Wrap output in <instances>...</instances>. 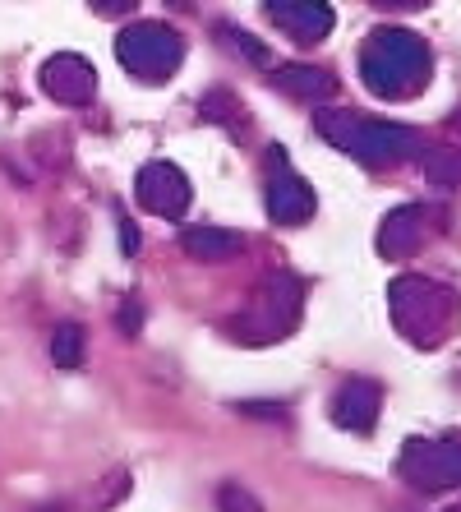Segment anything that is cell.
Here are the masks:
<instances>
[{
	"label": "cell",
	"mask_w": 461,
	"mask_h": 512,
	"mask_svg": "<svg viewBox=\"0 0 461 512\" xmlns=\"http://www.w3.org/2000/svg\"><path fill=\"white\" fill-rule=\"evenodd\" d=\"M180 245L199 263H226L245 250V236H240V231H226V227H190L180 236Z\"/></svg>",
	"instance_id": "obj_13"
},
{
	"label": "cell",
	"mask_w": 461,
	"mask_h": 512,
	"mask_svg": "<svg viewBox=\"0 0 461 512\" xmlns=\"http://www.w3.org/2000/svg\"><path fill=\"white\" fill-rule=\"evenodd\" d=\"M231 37H236V47H240V56H249V60H254V65H268V51H263V47H259V42H249V37H245V33H231Z\"/></svg>",
	"instance_id": "obj_19"
},
{
	"label": "cell",
	"mask_w": 461,
	"mask_h": 512,
	"mask_svg": "<svg viewBox=\"0 0 461 512\" xmlns=\"http://www.w3.org/2000/svg\"><path fill=\"white\" fill-rule=\"evenodd\" d=\"M425 217L429 213L420 208V203H406V208L388 213V222H383V231H379V250L388 254V259H406V254H415L429 236Z\"/></svg>",
	"instance_id": "obj_12"
},
{
	"label": "cell",
	"mask_w": 461,
	"mask_h": 512,
	"mask_svg": "<svg viewBox=\"0 0 461 512\" xmlns=\"http://www.w3.org/2000/svg\"><path fill=\"white\" fill-rule=\"evenodd\" d=\"M374 5H397V10H415V5H425V0H374Z\"/></svg>",
	"instance_id": "obj_21"
},
{
	"label": "cell",
	"mask_w": 461,
	"mask_h": 512,
	"mask_svg": "<svg viewBox=\"0 0 461 512\" xmlns=\"http://www.w3.org/2000/svg\"><path fill=\"white\" fill-rule=\"evenodd\" d=\"M314 130L337 143L346 157L365 162V167H397V162L415 157V148H420V134L415 130L388 125V120H360L355 111H337V107L319 111Z\"/></svg>",
	"instance_id": "obj_2"
},
{
	"label": "cell",
	"mask_w": 461,
	"mask_h": 512,
	"mask_svg": "<svg viewBox=\"0 0 461 512\" xmlns=\"http://www.w3.org/2000/svg\"><path fill=\"white\" fill-rule=\"evenodd\" d=\"M51 360L60 370H79L83 365V328L79 323H60L56 337H51Z\"/></svg>",
	"instance_id": "obj_15"
},
{
	"label": "cell",
	"mask_w": 461,
	"mask_h": 512,
	"mask_svg": "<svg viewBox=\"0 0 461 512\" xmlns=\"http://www.w3.org/2000/svg\"><path fill=\"white\" fill-rule=\"evenodd\" d=\"M379 411H383V388L374 379H346L332 397V420L351 434H369L379 425Z\"/></svg>",
	"instance_id": "obj_11"
},
{
	"label": "cell",
	"mask_w": 461,
	"mask_h": 512,
	"mask_svg": "<svg viewBox=\"0 0 461 512\" xmlns=\"http://www.w3.org/2000/svg\"><path fill=\"white\" fill-rule=\"evenodd\" d=\"M425 171H429L434 185H443V190L461 185V148H434V157L425 162Z\"/></svg>",
	"instance_id": "obj_16"
},
{
	"label": "cell",
	"mask_w": 461,
	"mask_h": 512,
	"mask_svg": "<svg viewBox=\"0 0 461 512\" xmlns=\"http://www.w3.org/2000/svg\"><path fill=\"white\" fill-rule=\"evenodd\" d=\"M392 323L415 346H443L457 328V296L434 277H397L392 282Z\"/></svg>",
	"instance_id": "obj_3"
},
{
	"label": "cell",
	"mask_w": 461,
	"mask_h": 512,
	"mask_svg": "<svg viewBox=\"0 0 461 512\" xmlns=\"http://www.w3.org/2000/svg\"><path fill=\"white\" fill-rule=\"evenodd\" d=\"M296 314H300V282L277 273L263 282L254 310H249L236 328H240V337H249V342H272V337H282L286 328L296 323Z\"/></svg>",
	"instance_id": "obj_6"
},
{
	"label": "cell",
	"mask_w": 461,
	"mask_h": 512,
	"mask_svg": "<svg viewBox=\"0 0 461 512\" xmlns=\"http://www.w3.org/2000/svg\"><path fill=\"white\" fill-rule=\"evenodd\" d=\"M263 10H268L272 24L282 33H291L296 42H323L332 33V24H337V10L328 0H268Z\"/></svg>",
	"instance_id": "obj_10"
},
{
	"label": "cell",
	"mask_w": 461,
	"mask_h": 512,
	"mask_svg": "<svg viewBox=\"0 0 461 512\" xmlns=\"http://www.w3.org/2000/svg\"><path fill=\"white\" fill-rule=\"evenodd\" d=\"M448 512H461V503H457V508H448Z\"/></svg>",
	"instance_id": "obj_23"
},
{
	"label": "cell",
	"mask_w": 461,
	"mask_h": 512,
	"mask_svg": "<svg viewBox=\"0 0 461 512\" xmlns=\"http://www.w3.org/2000/svg\"><path fill=\"white\" fill-rule=\"evenodd\" d=\"M134 194L148 213L166 217V222H180V217L190 213V176L171 162H148L134 180Z\"/></svg>",
	"instance_id": "obj_8"
},
{
	"label": "cell",
	"mask_w": 461,
	"mask_h": 512,
	"mask_svg": "<svg viewBox=\"0 0 461 512\" xmlns=\"http://www.w3.org/2000/svg\"><path fill=\"white\" fill-rule=\"evenodd\" d=\"M134 323H139V305H134V300H125V314H120V328H125V333H134Z\"/></svg>",
	"instance_id": "obj_20"
},
{
	"label": "cell",
	"mask_w": 461,
	"mask_h": 512,
	"mask_svg": "<svg viewBox=\"0 0 461 512\" xmlns=\"http://www.w3.org/2000/svg\"><path fill=\"white\" fill-rule=\"evenodd\" d=\"M314 208H319V199L309 190V180L296 176L291 162H286V153L272 143V153H268V213H272V222L300 227V222L314 217Z\"/></svg>",
	"instance_id": "obj_7"
},
{
	"label": "cell",
	"mask_w": 461,
	"mask_h": 512,
	"mask_svg": "<svg viewBox=\"0 0 461 512\" xmlns=\"http://www.w3.org/2000/svg\"><path fill=\"white\" fill-rule=\"evenodd\" d=\"M217 512H263V503L249 494L245 485H236V480H226L222 489H217Z\"/></svg>",
	"instance_id": "obj_17"
},
{
	"label": "cell",
	"mask_w": 461,
	"mask_h": 512,
	"mask_svg": "<svg viewBox=\"0 0 461 512\" xmlns=\"http://www.w3.org/2000/svg\"><path fill=\"white\" fill-rule=\"evenodd\" d=\"M88 5H93L102 19H120V14H130L139 0H88Z\"/></svg>",
	"instance_id": "obj_18"
},
{
	"label": "cell",
	"mask_w": 461,
	"mask_h": 512,
	"mask_svg": "<svg viewBox=\"0 0 461 512\" xmlns=\"http://www.w3.org/2000/svg\"><path fill=\"white\" fill-rule=\"evenodd\" d=\"M429 70L434 60H429L425 37L411 28H374L360 51V79L383 102H406V97L425 93Z\"/></svg>",
	"instance_id": "obj_1"
},
{
	"label": "cell",
	"mask_w": 461,
	"mask_h": 512,
	"mask_svg": "<svg viewBox=\"0 0 461 512\" xmlns=\"http://www.w3.org/2000/svg\"><path fill=\"white\" fill-rule=\"evenodd\" d=\"M397 471L420 494H438V489L461 485V434H448V439H406L402 457H397Z\"/></svg>",
	"instance_id": "obj_5"
},
{
	"label": "cell",
	"mask_w": 461,
	"mask_h": 512,
	"mask_svg": "<svg viewBox=\"0 0 461 512\" xmlns=\"http://www.w3.org/2000/svg\"><path fill=\"white\" fill-rule=\"evenodd\" d=\"M171 5H190V0H171Z\"/></svg>",
	"instance_id": "obj_22"
},
{
	"label": "cell",
	"mask_w": 461,
	"mask_h": 512,
	"mask_svg": "<svg viewBox=\"0 0 461 512\" xmlns=\"http://www.w3.org/2000/svg\"><path fill=\"white\" fill-rule=\"evenodd\" d=\"M42 88H47L51 102H60V107H88L97 93V70L88 65L83 56H74V51H60V56H51L47 65H42Z\"/></svg>",
	"instance_id": "obj_9"
},
{
	"label": "cell",
	"mask_w": 461,
	"mask_h": 512,
	"mask_svg": "<svg viewBox=\"0 0 461 512\" xmlns=\"http://www.w3.org/2000/svg\"><path fill=\"white\" fill-rule=\"evenodd\" d=\"M116 60L143 84H166L185 60V42H180L176 28L157 24V19H139L116 37Z\"/></svg>",
	"instance_id": "obj_4"
},
{
	"label": "cell",
	"mask_w": 461,
	"mask_h": 512,
	"mask_svg": "<svg viewBox=\"0 0 461 512\" xmlns=\"http://www.w3.org/2000/svg\"><path fill=\"white\" fill-rule=\"evenodd\" d=\"M277 84L286 88L291 97H300V102H323V97H332V74L319 70V65H286V70H277Z\"/></svg>",
	"instance_id": "obj_14"
}]
</instances>
